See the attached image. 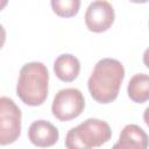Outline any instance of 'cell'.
Instances as JSON below:
<instances>
[{"label": "cell", "mask_w": 149, "mask_h": 149, "mask_svg": "<svg viewBox=\"0 0 149 149\" xmlns=\"http://www.w3.org/2000/svg\"><path fill=\"white\" fill-rule=\"evenodd\" d=\"M125 69L121 62L114 58H102L95 65L88 78L87 87L91 97L100 104L114 101L119 94Z\"/></svg>", "instance_id": "cell-1"}, {"label": "cell", "mask_w": 149, "mask_h": 149, "mask_svg": "<svg viewBox=\"0 0 149 149\" xmlns=\"http://www.w3.org/2000/svg\"><path fill=\"white\" fill-rule=\"evenodd\" d=\"M49 72L41 62L24 64L19 74L16 94L28 106H40L48 97Z\"/></svg>", "instance_id": "cell-2"}, {"label": "cell", "mask_w": 149, "mask_h": 149, "mask_svg": "<svg viewBox=\"0 0 149 149\" xmlns=\"http://www.w3.org/2000/svg\"><path fill=\"white\" fill-rule=\"evenodd\" d=\"M111 136L112 130L106 121L91 118L71 128L65 136L64 144L69 149H90L105 144Z\"/></svg>", "instance_id": "cell-3"}, {"label": "cell", "mask_w": 149, "mask_h": 149, "mask_svg": "<svg viewBox=\"0 0 149 149\" xmlns=\"http://www.w3.org/2000/svg\"><path fill=\"white\" fill-rule=\"evenodd\" d=\"M85 108V99L78 88L69 87L58 91L54 98L51 112L59 121L78 118Z\"/></svg>", "instance_id": "cell-4"}, {"label": "cell", "mask_w": 149, "mask_h": 149, "mask_svg": "<svg viewBox=\"0 0 149 149\" xmlns=\"http://www.w3.org/2000/svg\"><path fill=\"white\" fill-rule=\"evenodd\" d=\"M21 134V111L8 97L0 98V144L15 142Z\"/></svg>", "instance_id": "cell-5"}, {"label": "cell", "mask_w": 149, "mask_h": 149, "mask_svg": "<svg viewBox=\"0 0 149 149\" xmlns=\"http://www.w3.org/2000/svg\"><path fill=\"white\" fill-rule=\"evenodd\" d=\"M114 9L106 0H94L85 13V24L93 33H102L109 29L114 22Z\"/></svg>", "instance_id": "cell-6"}, {"label": "cell", "mask_w": 149, "mask_h": 149, "mask_svg": "<svg viewBox=\"0 0 149 149\" xmlns=\"http://www.w3.org/2000/svg\"><path fill=\"white\" fill-rule=\"evenodd\" d=\"M28 139L36 147H51L58 141L59 133L51 122L37 120L30 125L28 129Z\"/></svg>", "instance_id": "cell-7"}, {"label": "cell", "mask_w": 149, "mask_h": 149, "mask_svg": "<svg viewBox=\"0 0 149 149\" xmlns=\"http://www.w3.org/2000/svg\"><path fill=\"white\" fill-rule=\"evenodd\" d=\"M149 146V137L137 125H127L121 130L118 143L114 148L121 149H146Z\"/></svg>", "instance_id": "cell-8"}, {"label": "cell", "mask_w": 149, "mask_h": 149, "mask_svg": "<svg viewBox=\"0 0 149 149\" xmlns=\"http://www.w3.org/2000/svg\"><path fill=\"white\" fill-rule=\"evenodd\" d=\"M80 71L78 58L71 54H62L54 62V72L58 79L65 83L73 81Z\"/></svg>", "instance_id": "cell-9"}, {"label": "cell", "mask_w": 149, "mask_h": 149, "mask_svg": "<svg viewBox=\"0 0 149 149\" xmlns=\"http://www.w3.org/2000/svg\"><path fill=\"white\" fill-rule=\"evenodd\" d=\"M128 97L136 104H143L149 100V76L146 73L134 74L127 87Z\"/></svg>", "instance_id": "cell-10"}, {"label": "cell", "mask_w": 149, "mask_h": 149, "mask_svg": "<svg viewBox=\"0 0 149 149\" xmlns=\"http://www.w3.org/2000/svg\"><path fill=\"white\" fill-rule=\"evenodd\" d=\"M54 13L61 17H72L80 8V0H50Z\"/></svg>", "instance_id": "cell-11"}, {"label": "cell", "mask_w": 149, "mask_h": 149, "mask_svg": "<svg viewBox=\"0 0 149 149\" xmlns=\"http://www.w3.org/2000/svg\"><path fill=\"white\" fill-rule=\"evenodd\" d=\"M143 64L149 69V48L146 49V51L143 54Z\"/></svg>", "instance_id": "cell-12"}, {"label": "cell", "mask_w": 149, "mask_h": 149, "mask_svg": "<svg viewBox=\"0 0 149 149\" xmlns=\"http://www.w3.org/2000/svg\"><path fill=\"white\" fill-rule=\"evenodd\" d=\"M143 120H144L146 125L149 127V107H147L146 111H144V113H143Z\"/></svg>", "instance_id": "cell-13"}, {"label": "cell", "mask_w": 149, "mask_h": 149, "mask_svg": "<svg viewBox=\"0 0 149 149\" xmlns=\"http://www.w3.org/2000/svg\"><path fill=\"white\" fill-rule=\"evenodd\" d=\"M132 2H134V3H146V2H148L149 0H130Z\"/></svg>", "instance_id": "cell-14"}]
</instances>
